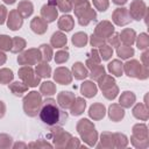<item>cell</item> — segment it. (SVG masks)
<instances>
[{
	"instance_id": "cell-1",
	"label": "cell",
	"mask_w": 149,
	"mask_h": 149,
	"mask_svg": "<svg viewBox=\"0 0 149 149\" xmlns=\"http://www.w3.org/2000/svg\"><path fill=\"white\" fill-rule=\"evenodd\" d=\"M38 115L41 121L51 128L61 127L66 123L68 120V113L65 109L62 108L52 98H47L44 101H42Z\"/></svg>"
},
{
	"instance_id": "cell-2",
	"label": "cell",
	"mask_w": 149,
	"mask_h": 149,
	"mask_svg": "<svg viewBox=\"0 0 149 149\" xmlns=\"http://www.w3.org/2000/svg\"><path fill=\"white\" fill-rule=\"evenodd\" d=\"M77 130L79 133V135L81 136V139L88 144V146H94L98 139V134L97 130L93 126V123H91L87 119H81L79 120L78 125H77Z\"/></svg>"
},
{
	"instance_id": "cell-3",
	"label": "cell",
	"mask_w": 149,
	"mask_h": 149,
	"mask_svg": "<svg viewBox=\"0 0 149 149\" xmlns=\"http://www.w3.org/2000/svg\"><path fill=\"white\" fill-rule=\"evenodd\" d=\"M41 105H42L41 94L36 91L29 92L23 98V109H24V113L29 116H36L37 113L40 112Z\"/></svg>"
},
{
	"instance_id": "cell-4",
	"label": "cell",
	"mask_w": 149,
	"mask_h": 149,
	"mask_svg": "<svg viewBox=\"0 0 149 149\" xmlns=\"http://www.w3.org/2000/svg\"><path fill=\"white\" fill-rule=\"evenodd\" d=\"M74 14H76L80 26H87L91 21H94L97 19V13L91 7L88 1H86L79 6H76L74 7Z\"/></svg>"
},
{
	"instance_id": "cell-5",
	"label": "cell",
	"mask_w": 149,
	"mask_h": 149,
	"mask_svg": "<svg viewBox=\"0 0 149 149\" xmlns=\"http://www.w3.org/2000/svg\"><path fill=\"white\" fill-rule=\"evenodd\" d=\"M123 70L128 77H134V78H139V79H146V78H148V74H149L148 66L141 65L140 62H137L136 59L126 62L123 64Z\"/></svg>"
},
{
	"instance_id": "cell-6",
	"label": "cell",
	"mask_w": 149,
	"mask_h": 149,
	"mask_svg": "<svg viewBox=\"0 0 149 149\" xmlns=\"http://www.w3.org/2000/svg\"><path fill=\"white\" fill-rule=\"evenodd\" d=\"M130 141L136 148H147L148 147V128L146 125H135L133 127V136Z\"/></svg>"
},
{
	"instance_id": "cell-7",
	"label": "cell",
	"mask_w": 149,
	"mask_h": 149,
	"mask_svg": "<svg viewBox=\"0 0 149 149\" xmlns=\"http://www.w3.org/2000/svg\"><path fill=\"white\" fill-rule=\"evenodd\" d=\"M19 77L28 87H35L40 84V77L35 74V71L29 65H24L19 70Z\"/></svg>"
},
{
	"instance_id": "cell-8",
	"label": "cell",
	"mask_w": 149,
	"mask_h": 149,
	"mask_svg": "<svg viewBox=\"0 0 149 149\" xmlns=\"http://www.w3.org/2000/svg\"><path fill=\"white\" fill-rule=\"evenodd\" d=\"M41 59V54L38 49H29L23 51L17 57V63L20 65H35Z\"/></svg>"
},
{
	"instance_id": "cell-9",
	"label": "cell",
	"mask_w": 149,
	"mask_h": 149,
	"mask_svg": "<svg viewBox=\"0 0 149 149\" xmlns=\"http://www.w3.org/2000/svg\"><path fill=\"white\" fill-rule=\"evenodd\" d=\"M50 136L52 137V141H54L55 147H58V148L66 147L69 140L72 137L69 133H66V132H64L63 129L57 128V127H54V129H52Z\"/></svg>"
},
{
	"instance_id": "cell-10",
	"label": "cell",
	"mask_w": 149,
	"mask_h": 149,
	"mask_svg": "<svg viewBox=\"0 0 149 149\" xmlns=\"http://www.w3.org/2000/svg\"><path fill=\"white\" fill-rule=\"evenodd\" d=\"M129 15L132 19L134 20H137L140 21L142 19V16L146 14L147 12V7H146V3L142 1V0H134L132 3H130V8H129Z\"/></svg>"
},
{
	"instance_id": "cell-11",
	"label": "cell",
	"mask_w": 149,
	"mask_h": 149,
	"mask_svg": "<svg viewBox=\"0 0 149 149\" xmlns=\"http://www.w3.org/2000/svg\"><path fill=\"white\" fill-rule=\"evenodd\" d=\"M112 20L118 26H126L130 22L132 17L127 8H116L112 14Z\"/></svg>"
},
{
	"instance_id": "cell-12",
	"label": "cell",
	"mask_w": 149,
	"mask_h": 149,
	"mask_svg": "<svg viewBox=\"0 0 149 149\" xmlns=\"http://www.w3.org/2000/svg\"><path fill=\"white\" fill-rule=\"evenodd\" d=\"M54 79L56 83L61 85H68L72 81V76L69 69L66 68H57L54 72Z\"/></svg>"
},
{
	"instance_id": "cell-13",
	"label": "cell",
	"mask_w": 149,
	"mask_h": 149,
	"mask_svg": "<svg viewBox=\"0 0 149 149\" xmlns=\"http://www.w3.org/2000/svg\"><path fill=\"white\" fill-rule=\"evenodd\" d=\"M113 33H114V27L109 21H101L100 23L97 24L94 29V34L105 40H107Z\"/></svg>"
},
{
	"instance_id": "cell-14",
	"label": "cell",
	"mask_w": 149,
	"mask_h": 149,
	"mask_svg": "<svg viewBox=\"0 0 149 149\" xmlns=\"http://www.w3.org/2000/svg\"><path fill=\"white\" fill-rule=\"evenodd\" d=\"M23 23V17L19 14V12L16 9H13L9 12L8 19H7V26L9 29L12 30H17L22 27Z\"/></svg>"
},
{
	"instance_id": "cell-15",
	"label": "cell",
	"mask_w": 149,
	"mask_h": 149,
	"mask_svg": "<svg viewBox=\"0 0 149 149\" xmlns=\"http://www.w3.org/2000/svg\"><path fill=\"white\" fill-rule=\"evenodd\" d=\"M74 94L72 92H69V91H62L61 93H58V97H57V102L58 105L66 109V108H70L72 102L74 101Z\"/></svg>"
},
{
	"instance_id": "cell-16",
	"label": "cell",
	"mask_w": 149,
	"mask_h": 149,
	"mask_svg": "<svg viewBox=\"0 0 149 149\" xmlns=\"http://www.w3.org/2000/svg\"><path fill=\"white\" fill-rule=\"evenodd\" d=\"M41 15H42V17L47 22H54L57 19L58 12L56 9V6H52V5H49L48 3V5L42 6V8H41Z\"/></svg>"
},
{
	"instance_id": "cell-17",
	"label": "cell",
	"mask_w": 149,
	"mask_h": 149,
	"mask_svg": "<svg viewBox=\"0 0 149 149\" xmlns=\"http://www.w3.org/2000/svg\"><path fill=\"white\" fill-rule=\"evenodd\" d=\"M30 28L31 30L35 33V34H44L48 29V22L43 19V17H40V16H36L31 20L30 22Z\"/></svg>"
},
{
	"instance_id": "cell-18",
	"label": "cell",
	"mask_w": 149,
	"mask_h": 149,
	"mask_svg": "<svg viewBox=\"0 0 149 149\" xmlns=\"http://www.w3.org/2000/svg\"><path fill=\"white\" fill-rule=\"evenodd\" d=\"M108 116L112 121L114 122H118L120 120L123 119L125 116V111H123V107H121L120 105L118 104H112L108 108Z\"/></svg>"
},
{
	"instance_id": "cell-19",
	"label": "cell",
	"mask_w": 149,
	"mask_h": 149,
	"mask_svg": "<svg viewBox=\"0 0 149 149\" xmlns=\"http://www.w3.org/2000/svg\"><path fill=\"white\" fill-rule=\"evenodd\" d=\"M106 114V109H105V106L102 104H93L90 109H88V115L93 119V120H101Z\"/></svg>"
},
{
	"instance_id": "cell-20",
	"label": "cell",
	"mask_w": 149,
	"mask_h": 149,
	"mask_svg": "<svg viewBox=\"0 0 149 149\" xmlns=\"http://www.w3.org/2000/svg\"><path fill=\"white\" fill-rule=\"evenodd\" d=\"M16 10L19 12V14H20L23 19H26V17H29V16L33 14V12H34V6H33V3H31L30 1L23 0V1L19 2V6H17Z\"/></svg>"
},
{
	"instance_id": "cell-21",
	"label": "cell",
	"mask_w": 149,
	"mask_h": 149,
	"mask_svg": "<svg viewBox=\"0 0 149 149\" xmlns=\"http://www.w3.org/2000/svg\"><path fill=\"white\" fill-rule=\"evenodd\" d=\"M97 91H98V88H97L95 84L93 81H90V80L84 81L80 86V92L86 98H93L97 94Z\"/></svg>"
},
{
	"instance_id": "cell-22",
	"label": "cell",
	"mask_w": 149,
	"mask_h": 149,
	"mask_svg": "<svg viewBox=\"0 0 149 149\" xmlns=\"http://www.w3.org/2000/svg\"><path fill=\"white\" fill-rule=\"evenodd\" d=\"M119 37H120V41L125 44V45H132L134 42H135V37H136V34L133 29L130 28H126L121 31V34H119Z\"/></svg>"
},
{
	"instance_id": "cell-23",
	"label": "cell",
	"mask_w": 149,
	"mask_h": 149,
	"mask_svg": "<svg viewBox=\"0 0 149 149\" xmlns=\"http://www.w3.org/2000/svg\"><path fill=\"white\" fill-rule=\"evenodd\" d=\"M72 74L74 76L76 79L83 80V79H85V78L88 76V71H87V69L84 66L83 63L77 62V63H74V64L72 65Z\"/></svg>"
},
{
	"instance_id": "cell-24",
	"label": "cell",
	"mask_w": 149,
	"mask_h": 149,
	"mask_svg": "<svg viewBox=\"0 0 149 149\" xmlns=\"http://www.w3.org/2000/svg\"><path fill=\"white\" fill-rule=\"evenodd\" d=\"M135 100H136V97H135V94H134L133 92H130V91H125V92L121 94L120 99H119V105L122 106L123 108H129V107L135 102Z\"/></svg>"
},
{
	"instance_id": "cell-25",
	"label": "cell",
	"mask_w": 149,
	"mask_h": 149,
	"mask_svg": "<svg viewBox=\"0 0 149 149\" xmlns=\"http://www.w3.org/2000/svg\"><path fill=\"white\" fill-rule=\"evenodd\" d=\"M66 42H68V38L62 31L54 33L51 36V40H50V43L54 48H63L66 45Z\"/></svg>"
},
{
	"instance_id": "cell-26",
	"label": "cell",
	"mask_w": 149,
	"mask_h": 149,
	"mask_svg": "<svg viewBox=\"0 0 149 149\" xmlns=\"http://www.w3.org/2000/svg\"><path fill=\"white\" fill-rule=\"evenodd\" d=\"M86 107V101L83 98H76L70 107V112L72 115H80Z\"/></svg>"
},
{
	"instance_id": "cell-27",
	"label": "cell",
	"mask_w": 149,
	"mask_h": 149,
	"mask_svg": "<svg viewBox=\"0 0 149 149\" xmlns=\"http://www.w3.org/2000/svg\"><path fill=\"white\" fill-rule=\"evenodd\" d=\"M133 115L136 118V119H140V120H148V108H147V105L144 104H136L135 107L133 108Z\"/></svg>"
},
{
	"instance_id": "cell-28",
	"label": "cell",
	"mask_w": 149,
	"mask_h": 149,
	"mask_svg": "<svg viewBox=\"0 0 149 149\" xmlns=\"http://www.w3.org/2000/svg\"><path fill=\"white\" fill-rule=\"evenodd\" d=\"M35 73H36L40 78H48V77L51 76V68H50V65L48 64V62L38 63V64L36 65Z\"/></svg>"
},
{
	"instance_id": "cell-29",
	"label": "cell",
	"mask_w": 149,
	"mask_h": 149,
	"mask_svg": "<svg viewBox=\"0 0 149 149\" xmlns=\"http://www.w3.org/2000/svg\"><path fill=\"white\" fill-rule=\"evenodd\" d=\"M74 26V21L70 15H63L58 20V28L64 31H70Z\"/></svg>"
},
{
	"instance_id": "cell-30",
	"label": "cell",
	"mask_w": 149,
	"mask_h": 149,
	"mask_svg": "<svg viewBox=\"0 0 149 149\" xmlns=\"http://www.w3.org/2000/svg\"><path fill=\"white\" fill-rule=\"evenodd\" d=\"M107 69L112 74L120 77V76H122V72H123V64L119 59H114L111 63H108Z\"/></svg>"
},
{
	"instance_id": "cell-31",
	"label": "cell",
	"mask_w": 149,
	"mask_h": 149,
	"mask_svg": "<svg viewBox=\"0 0 149 149\" xmlns=\"http://www.w3.org/2000/svg\"><path fill=\"white\" fill-rule=\"evenodd\" d=\"M9 90L10 92L16 95V97H21L23 93H26L28 91V86L24 84V83H21V81H14L9 85Z\"/></svg>"
},
{
	"instance_id": "cell-32",
	"label": "cell",
	"mask_w": 149,
	"mask_h": 149,
	"mask_svg": "<svg viewBox=\"0 0 149 149\" xmlns=\"http://www.w3.org/2000/svg\"><path fill=\"white\" fill-rule=\"evenodd\" d=\"M101 143L98 144V148H113L114 147V134L105 132L101 134Z\"/></svg>"
},
{
	"instance_id": "cell-33",
	"label": "cell",
	"mask_w": 149,
	"mask_h": 149,
	"mask_svg": "<svg viewBox=\"0 0 149 149\" xmlns=\"http://www.w3.org/2000/svg\"><path fill=\"white\" fill-rule=\"evenodd\" d=\"M116 55L121 58V59H127L129 57H132L134 55V49L130 45H119L116 48Z\"/></svg>"
},
{
	"instance_id": "cell-34",
	"label": "cell",
	"mask_w": 149,
	"mask_h": 149,
	"mask_svg": "<svg viewBox=\"0 0 149 149\" xmlns=\"http://www.w3.org/2000/svg\"><path fill=\"white\" fill-rule=\"evenodd\" d=\"M98 83H99V87L101 88V91H105V90L112 87L115 84V80H114V78L112 76L105 73L102 77H100L98 79Z\"/></svg>"
},
{
	"instance_id": "cell-35",
	"label": "cell",
	"mask_w": 149,
	"mask_h": 149,
	"mask_svg": "<svg viewBox=\"0 0 149 149\" xmlns=\"http://www.w3.org/2000/svg\"><path fill=\"white\" fill-rule=\"evenodd\" d=\"M72 43L74 47L77 48H81V47H85V44L87 43V35L83 31H79V33H76L72 38H71Z\"/></svg>"
},
{
	"instance_id": "cell-36",
	"label": "cell",
	"mask_w": 149,
	"mask_h": 149,
	"mask_svg": "<svg viewBox=\"0 0 149 149\" xmlns=\"http://www.w3.org/2000/svg\"><path fill=\"white\" fill-rule=\"evenodd\" d=\"M26 47V41L19 36H15L14 38H12V48L10 51L14 54H17L20 51H22Z\"/></svg>"
},
{
	"instance_id": "cell-37",
	"label": "cell",
	"mask_w": 149,
	"mask_h": 149,
	"mask_svg": "<svg viewBox=\"0 0 149 149\" xmlns=\"http://www.w3.org/2000/svg\"><path fill=\"white\" fill-rule=\"evenodd\" d=\"M38 50H40V54H41V59L43 62H49L54 56L52 55V49L48 44H41Z\"/></svg>"
},
{
	"instance_id": "cell-38",
	"label": "cell",
	"mask_w": 149,
	"mask_h": 149,
	"mask_svg": "<svg viewBox=\"0 0 149 149\" xmlns=\"http://www.w3.org/2000/svg\"><path fill=\"white\" fill-rule=\"evenodd\" d=\"M40 92L43 95H52L56 93V85L51 81H44L41 84Z\"/></svg>"
},
{
	"instance_id": "cell-39",
	"label": "cell",
	"mask_w": 149,
	"mask_h": 149,
	"mask_svg": "<svg viewBox=\"0 0 149 149\" xmlns=\"http://www.w3.org/2000/svg\"><path fill=\"white\" fill-rule=\"evenodd\" d=\"M91 70V72L88 73V76L91 77V79H93V80H98L100 77H102L104 74H105V68L102 66V65H100V64H97V65H94L92 69H90Z\"/></svg>"
},
{
	"instance_id": "cell-40",
	"label": "cell",
	"mask_w": 149,
	"mask_h": 149,
	"mask_svg": "<svg viewBox=\"0 0 149 149\" xmlns=\"http://www.w3.org/2000/svg\"><path fill=\"white\" fill-rule=\"evenodd\" d=\"M99 52H100V58H102L104 61H108L112 55H113V48L108 44H104L101 47H99Z\"/></svg>"
},
{
	"instance_id": "cell-41",
	"label": "cell",
	"mask_w": 149,
	"mask_h": 149,
	"mask_svg": "<svg viewBox=\"0 0 149 149\" xmlns=\"http://www.w3.org/2000/svg\"><path fill=\"white\" fill-rule=\"evenodd\" d=\"M14 74L13 71L9 69H0V83L1 84H8L13 79Z\"/></svg>"
},
{
	"instance_id": "cell-42",
	"label": "cell",
	"mask_w": 149,
	"mask_h": 149,
	"mask_svg": "<svg viewBox=\"0 0 149 149\" xmlns=\"http://www.w3.org/2000/svg\"><path fill=\"white\" fill-rule=\"evenodd\" d=\"M127 143H128V140H127L126 135L120 134V133H115L114 134V147L123 148V147L127 146Z\"/></svg>"
},
{
	"instance_id": "cell-43",
	"label": "cell",
	"mask_w": 149,
	"mask_h": 149,
	"mask_svg": "<svg viewBox=\"0 0 149 149\" xmlns=\"http://www.w3.org/2000/svg\"><path fill=\"white\" fill-rule=\"evenodd\" d=\"M136 45L140 50H143V49H147L148 45H149V37L146 33H142L140 34V36L137 37V41H136Z\"/></svg>"
},
{
	"instance_id": "cell-44",
	"label": "cell",
	"mask_w": 149,
	"mask_h": 149,
	"mask_svg": "<svg viewBox=\"0 0 149 149\" xmlns=\"http://www.w3.org/2000/svg\"><path fill=\"white\" fill-rule=\"evenodd\" d=\"M12 48V38L7 35H0V50L8 51Z\"/></svg>"
},
{
	"instance_id": "cell-45",
	"label": "cell",
	"mask_w": 149,
	"mask_h": 149,
	"mask_svg": "<svg viewBox=\"0 0 149 149\" xmlns=\"http://www.w3.org/2000/svg\"><path fill=\"white\" fill-rule=\"evenodd\" d=\"M56 5H57L58 9L64 12V13H68V12L72 10V8H73V5L71 3L70 0H57Z\"/></svg>"
},
{
	"instance_id": "cell-46",
	"label": "cell",
	"mask_w": 149,
	"mask_h": 149,
	"mask_svg": "<svg viewBox=\"0 0 149 149\" xmlns=\"http://www.w3.org/2000/svg\"><path fill=\"white\" fill-rule=\"evenodd\" d=\"M118 93H119V88H118V86H116L115 84H114L112 87H109V88L102 91L104 97H105L106 99H108V100H113V99L118 95Z\"/></svg>"
},
{
	"instance_id": "cell-47",
	"label": "cell",
	"mask_w": 149,
	"mask_h": 149,
	"mask_svg": "<svg viewBox=\"0 0 149 149\" xmlns=\"http://www.w3.org/2000/svg\"><path fill=\"white\" fill-rule=\"evenodd\" d=\"M68 59H69V52H68L66 49H65V50H59V51H57L56 55H55V62H56L57 64H63V63H65Z\"/></svg>"
},
{
	"instance_id": "cell-48",
	"label": "cell",
	"mask_w": 149,
	"mask_h": 149,
	"mask_svg": "<svg viewBox=\"0 0 149 149\" xmlns=\"http://www.w3.org/2000/svg\"><path fill=\"white\" fill-rule=\"evenodd\" d=\"M108 43H109V45L113 48V47H115V48H118L119 45H120V43H121V41H120V37H119V34L118 33H113L107 40H106Z\"/></svg>"
},
{
	"instance_id": "cell-49",
	"label": "cell",
	"mask_w": 149,
	"mask_h": 149,
	"mask_svg": "<svg viewBox=\"0 0 149 149\" xmlns=\"http://www.w3.org/2000/svg\"><path fill=\"white\" fill-rule=\"evenodd\" d=\"M12 146V137L7 134H0V148H9Z\"/></svg>"
},
{
	"instance_id": "cell-50",
	"label": "cell",
	"mask_w": 149,
	"mask_h": 149,
	"mask_svg": "<svg viewBox=\"0 0 149 149\" xmlns=\"http://www.w3.org/2000/svg\"><path fill=\"white\" fill-rule=\"evenodd\" d=\"M105 42H106L105 38H101V37H99L95 34H92L91 40H90V43H91L92 47H101V45L105 44Z\"/></svg>"
},
{
	"instance_id": "cell-51",
	"label": "cell",
	"mask_w": 149,
	"mask_h": 149,
	"mask_svg": "<svg viewBox=\"0 0 149 149\" xmlns=\"http://www.w3.org/2000/svg\"><path fill=\"white\" fill-rule=\"evenodd\" d=\"M28 147H29V148H51L52 146H51L50 143L45 142V141L40 140V141H37V142H31Z\"/></svg>"
},
{
	"instance_id": "cell-52",
	"label": "cell",
	"mask_w": 149,
	"mask_h": 149,
	"mask_svg": "<svg viewBox=\"0 0 149 149\" xmlns=\"http://www.w3.org/2000/svg\"><path fill=\"white\" fill-rule=\"evenodd\" d=\"M6 16H7V9L5 6L0 5V24H2L5 22Z\"/></svg>"
},
{
	"instance_id": "cell-53",
	"label": "cell",
	"mask_w": 149,
	"mask_h": 149,
	"mask_svg": "<svg viewBox=\"0 0 149 149\" xmlns=\"http://www.w3.org/2000/svg\"><path fill=\"white\" fill-rule=\"evenodd\" d=\"M90 57L88 58H91V59H93V61H95V62H98V63H100V61H101V58H100V56H99V52H98V50H95V49H92L91 50V52H90Z\"/></svg>"
},
{
	"instance_id": "cell-54",
	"label": "cell",
	"mask_w": 149,
	"mask_h": 149,
	"mask_svg": "<svg viewBox=\"0 0 149 149\" xmlns=\"http://www.w3.org/2000/svg\"><path fill=\"white\" fill-rule=\"evenodd\" d=\"M66 147H68V148H73V147H80V144H79V141H78V139H76V137H71V139L69 140V143L66 144Z\"/></svg>"
},
{
	"instance_id": "cell-55",
	"label": "cell",
	"mask_w": 149,
	"mask_h": 149,
	"mask_svg": "<svg viewBox=\"0 0 149 149\" xmlns=\"http://www.w3.org/2000/svg\"><path fill=\"white\" fill-rule=\"evenodd\" d=\"M148 55H149V52L146 50V51L143 52L142 57H141V58H142V61H143V65H144V66H148V61H147V57H148Z\"/></svg>"
},
{
	"instance_id": "cell-56",
	"label": "cell",
	"mask_w": 149,
	"mask_h": 149,
	"mask_svg": "<svg viewBox=\"0 0 149 149\" xmlns=\"http://www.w3.org/2000/svg\"><path fill=\"white\" fill-rule=\"evenodd\" d=\"M5 112H6V106H5V104L0 100V118H2V116L5 115Z\"/></svg>"
},
{
	"instance_id": "cell-57",
	"label": "cell",
	"mask_w": 149,
	"mask_h": 149,
	"mask_svg": "<svg viewBox=\"0 0 149 149\" xmlns=\"http://www.w3.org/2000/svg\"><path fill=\"white\" fill-rule=\"evenodd\" d=\"M71 1V3L76 7V6H79V5H81V3H84V2H86L87 0H70Z\"/></svg>"
},
{
	"instance_id": "cell-58",
	"label": "cell",
	"mask_w": 149,
	"mask_h": 149,
	"mask_svg": "<svg viewBox=\"0 0 149 149\" xmlns=\"http://www.w3.org/2000/svg\"><path fill=\"white\" fill-rule=\"evenodd\" d=\"M6 59H7V57H6V55H5V52H2V51H0V65H2V64H5V62H6Z\"/></svg>"
},
{
	"instance_id": "cell-59",
	"label": "cell",
	"mask_w": 149,
	"mask_h": 149,
	"mask_svg": "<svg viewBox=\"0 0 149 149\" xmlns=\"http://www.w3.org/2000/svg\"><path fill=\"white\" fill-rule=\"evenodd\" d=\"M115 5H125L127 2V0H112Z\"/></svg>"
},
{
	"instance_id": "cell-60",
	"label": "cell",
	"mask_w": 149,
	"mask_h": 149,
	"mask_svg": "<svg viewBox=\"0 0 149 149\" xmlns=\"http://www.w3.org/2000/svg\"><path fill=\"white\" fill-rule=\"evenodd\" d=\"M19 147H22V148H26L27 146H26L24 143H15V144L13 146V148H19Z\"/></svg>"
},
{
	"instance_id": "cell-61",
	"label": "cell",
	"mask_w": 149,
	"mask_h": 149,
	"mask_svg": "<svg viewBox=\"0 0 149 149\" xmlns=\"http://www.w3.org/2000/svg\"><path fill=\"white\" fill-rule=\"evenodd\" d=\"M3 2L5 3H8V5H12V3L15 2V0H3Z\"/></svg>"
},
{
	"instance_id": "cell-62",
	"label": "cell",
	"mask_w": 149,
	"mask_h": 149,
	"mask_svg": "<svg viewBox=\"0 0 149 149\" xmlns=\"http://www.w3.org/2000/svg\"><path fill=\"white\" fill-rule=\"evenodd\" d=\"M56 1L57 0H48V3L49 5H52V6H56Z\"/></svg>"
}]
</instances>
